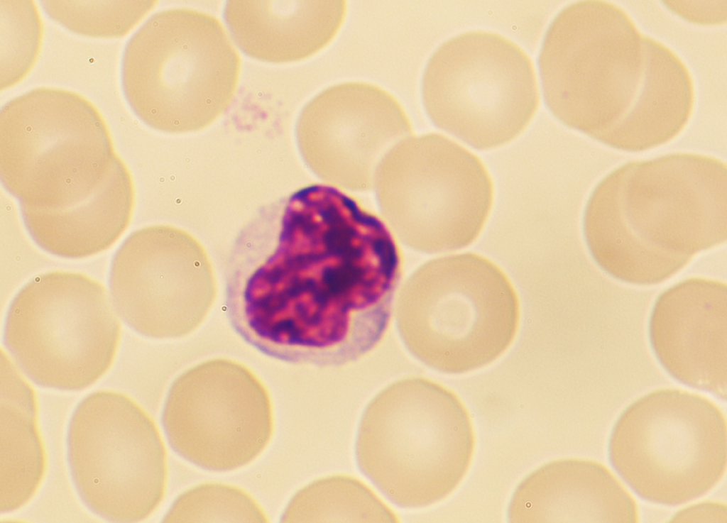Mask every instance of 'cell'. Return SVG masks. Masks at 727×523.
Returning a JSON list of instances; mask_svg holds the SVG:
<instances>
[{
	"instance_id": "6da1fadb",
	"label": "cell",
	"mask_w": 727,
	"mask_h": 523,
	"mask_svg": "<svg viewBox=\"0 0 727 523\" xmlns=\"http://www.w3.org/2000/svg\"><path fill=\"white\" fill-rule=\"evenodd\" d=\"M227 282L233 328L276 359L336 366L371 351L388 327L401 255L386 225L324 185L295 194L277 246Z\"/></svg>"
},
{
	"instance_id": "7a4b0ae2",
	"label": "cell",
	"mask_w": 727,
	"mask_h": 523,
	"mask_svg": "<svg viewBox=\"0 0 727 523\" xmlns=\"http://www.w3.org/2000/svg\"><path fill=\"white\" fill-rule=\"evenodd\" d=\"M583 230L607 274L633 285L661 283L726 242V164L691 153L625 163L594 187Z\"/></svg>"
},
{
	"instance_id": "3957f363",
	"label": "cell",
	"mask_w": 727,
	"mask_h": 523,
	"mask_svg": "<svg viewBox=\"0 0 727 523\" xmlns=\"http://www.w3.org/2000/svg\"><path fill=\"white\" fill-rule=\"evenodd\" d=\"M476 446L474 421L461 399L432 380L395 382L366 408L358 429V466L405 508L437 504L462 483Z\"/></svg>"
},
{
	"instance_id": "277c9868",
	"label": "cell",
	"mask_w": 727,
	"mask_h": 523,
	"mask_svg": "<svg viewBox=\"0 0 727 523\" xmlns=\"http://www.w3.org/2000/svg\"><path fill=\"white\" fill-rule=\"evenodd\" d=\"M650 39L612 2L581 1L563 9L539 57L550 111L567 127L611 148L643 87Z\"/></svg>"
},
{
	"instance_id": "5b68a950",
	"label": "cell",
	"mask_w": 727,
	"mask_h": 523,
	"mask_svg": "<svg viewBox=\"0 0 727 523\" xmlns=\"http://www.w3.org/2000/svg\"><path fill=\"white\" fill-rule=\"evenodd\" d=\"M240 69L239 52L217 18L175 8L153 15L130 39L122 84L131 108L148 126L195 131L228 110Z\"/></svg>"
},
{
	"instance_id": "8992f818",
	"label": "cell",
	"mask_w": 727,
	"mask_h": 523,
	"mask_svg": "<svg viewBox=\"0 0 727 523\" xmlns=\"http://www.w3.org/2000/svg\"><path fill=\"white\" fill-rule=\"evenodd\" d=\"M119 160L102 114L79 94L40 87L1 110V180L21 205L49 207L74 199Z\"/></svg>"
},
{
	"instance_id": "52a82bcc",
	"label": "cell",
	"mask_w": 727,
	"mask_h": 523,
	"mask_svg": "<svg viewBox=\"0 0 727 523\" xmlns=\"http://www.w3.org/2000/svg\"><path fill=\"white\" fill-rule=\"evenodd\" d=\"M726 426L725 414L711 400L677 388L656 390L621 414L611 434L609 458L645 500L685 503L724 477Z\"/></svg>"
},
{
	"instance_id": "ba28073f",
	"label": "cell",
	"mask_w": 727,
	"mask_h": 523,
	"mask_svg": "<svg viewBox=\"0 0 727 523\" xmlns=\"http://www.w3.org/2000/svg\"><path fill=\"white\" fill-rule=\"evenodd\" d=\"M103 285L80 272L53 271L13 299L4 342L16 364L43 387L85 389L114 360L121 326Z\"/></svg>"
},
{
	"instance_id": "9c48e42d",
	"label": "cell",
	"mask_w": 727,
	"mask_h": 523,
	"mask_svg": "<svg viewBox=\"0 0 727 523\" xmlns=\"http://www.w3.org/2000/svg\"><path fill=\"white\" fill-rule=\"evenodd\" d=\"M412 351L425 364L463 374L500 358L518 331L520 303L491 260L464 253L433 259L412 276Z\"/></svg>"
},
{
	"instance_id": "30bf717a",
	"label": "cell",
	"mask_w": 727,
	"mask_h": 523,
	"mask_svg": "<svg viewBox=\"0 0 727 523\" xmlns=\"http://www.w3.org/2000/svg\"><path fill=\"white\" fill-rule=\"evenodd\" d=\"M374 187L397 236L430 253L471 244L493 199L492 180L481 159L437 133L395 145L383 160Z\"/></svg>"
},
{
	"instance_id": "8fae6325",
	"label": "cell",
	"mask_w": 727,
	"mask_h": 523,
	"mask_svg": "<svg viewBox=\"0 0 727 523\" xmlns=\"http://www.w3.org/2000/svg\"><path fill=\"white\" fill-rule=\"evenodd\" d=\"M422 99L433 123L478 150L517 138L540 103L535 71L514 42L473 31L442 43L422 78Z\"/></svg>"
},
{
	"instance_id": "7c38bea8",
	"label": "cell",
	"mask_w": 727,
	"mask_h": 523,
	"mask_svg": "<svg viewBox=\"0 0 727 523\" xmlns=\"http://www.w3.org/2000/svg\"><path fill=\"white\" fill-rule=\"evenodd\" d=\"M67 453L78 494L104 519L142 521L163 501L165 443L151 415L124 393L98 390L79 403L68 427Z\"/></svg>"
},
{
	"instance_id": "4fadbf2b",
	"label": "cell",
	"mask_w": 727,
	"mask_h": 523,
	"mask_svg": "<svg viewBox=\"0 0 727 523\" xmlns=\"http://www.w3.org/2000/svg\"><path fill=\"white\" fill-rule=\"evenodd\" d=\"M163 424L171 447L184 459L207 470L227 472L262 454L273 436L275 418L259 378L241 363L217 359L175 380Z\"/></svg>"
},
{
	"instance_id": "5bb4252c",
	"label": "cell",
	"mask_w": 727,
	"mask_h": 523,
	"mask_svg": "<svg viewBox=\"0 0 727 523\" xmlns=\"http://www.w3.org/2000/svg\"><path fill=\"white\" fill-rule=\"evenodd\" d=\"M412 133L409 119L390 93L366 82L332 86L302 109L298 145L321 178L351 190L375 186L388 153Z\"/></svg>"
},
{
	"instance_id": "9a60e30c",
	"label": "cell",
	"mask_w": 727,
	"mask_h": 523,
	"mask_svg": "<svg viewBox=\"0 0 727 523\" xmlns=\"http://www.w3.org/2000/svg\"><path fill=\"white\" fill-rule=\"evenodd\" d=\"M175 236L164 226L131 233L111 266V297L121 318L151 338L185 335L209 309L214 284L202 255L177 264Z\"/></svg>"
},
{
	"instance_id": "2e32d148",
	"label": "cell",
	"mask_w": 727,
	"mask_h": 523,
	"mask_svg": "<svg viewBox=\"0 0 727 523\" xmlns=\"http://www.w3.org/2000/svg\"><path fill=\"white\" fill-rule=\"evenodd\" d=\"M649 335L653 352L669 375L726 401V283L691 277L667 289L652 308Z\"/></svg>"
},
{
	"instance_id": "e0dca14e",
	"label": "cell",
	"mask_w": 727,
	"mask_h": 523,
	"mask_svg": "<svg viewBox=\"0 0 727 523\" xmlns=\"http://www.w3.org/2000/svg\"><path fill=\"white\" fill-rule=\"evenodd\" d=\"M508 521L522 522H637V503L603 464L563 458L532 470L516 486Z\"/></svg>"
},
{
	"instance_id": "ac0fdd59",
	"label": "cell",
	"mask_w": 727,
	"mask_h": 523,
	"mask_svg": "<svg viewBox=\"0 0 727 523\" xmlns=\"http://www.w3.org/2000/svg\"><path fill=\"white\" fill-rule=\"evenodd\" d=\"M133 179L122 160L97 186L65 204L39 207L21 205L25 226L45 251L82 258L111 247L131 219Z\"/></svg>"
},
{
	"instance_id": "d6986e66",
	"label": "cell",
	"mask_w": 727,
	"mask_h": 523,
	"mask_svg": "<svg viewBox=\"0 0 727 523\" xmlns=\"http://www.w3.org/2000/svg\"><path fill=\"white\" fill-rule=\"evenodd\" d=\"M346 10L344 1H229L224 16L247 55L285 63L310 57L327 45Z\"/></svg>"
},
{
	"instance_id": "ffe728a7",
	"label": "cell",
	"mask_w": 727,
	"mask_h": 523,
	"mask_svg": "<svg viewBox=\"0 0 727 523\" xmlns=\"http://www.w3.org/2000/svg\"><path fill=\"white\" fill-rule=\"evenodd\" d=\"M0 511L14 512L33 497L47 458L34 390L7 354L1 356Z\"/></svg>"
},
{
	"instance_id": "44dd1931",
	"label": "cell",
	"mask_w": 727,
	"mask_h": 523,
	"mask_svg": "<svg viewBox=\"0 0 727 523\" xmlns=\"http://www.w3.org/2000/svg\"><path fill=\"white\" fill-rule=\"evenodd\" d=\"M695 92L691 73L669 47L651 38L643 87L612 148L641 152L666 144L689 121Z\"/></svg>"
},
{
	"instance_id": "7402d4cb",
	"label": "cell",
	"mask_w": 727,
	"mask_h": 523,
	"mask_svg": "<svg viewBox=\"0 0 727 523\" xmlns=\"http://www.w3.org/2000/svg\"><path fill=\"white\" fill-rule=\"evenodd\" d=\"M283 522H398L397 514L361 480L348 475L317 479L291 499Z\"/></svg>"
},
{
	"instance_id": "603a6c76",
	"label": "cell",
	"mask_w": 727,
	"mask_h": 523,
	"mask_svg": "<svg viewBox=\"0 0 727 523\" xmlns=\"http://www.w3.org/2000/svg\"><path fill=\"white\" fill-rule=\"evenodd\" d=\"M155 1H42L47 14L66 29L94 38H120L157 4Z\"/></svg>"
},
{
	"instance_id": "cb8c5ba5",
	"label": "cell",
	"mask_w": 727,
	"mask_h": 523,
	"mask_svg": "<svg viewBox=\"0 0 727 523\" xmlns=\"http://www.w3.org/2000/svg\"><path fill=\"white\" fill-rule=\"evenodd\" d=\"M165 522H268L258 502L244 490L229 484L206 483L178 496Z\"/></svg>"
},
{
	"instance_id": "d4e9b609",
	"label": "cell",
	"mask_w": 727,
	"mask_h": 523,
	"mask_svg": "<svg viewBox=\"0 0 727 523\" xmlns=\"http://www.w3.org/2000/svg\"><path fill=\"white\" fill-rule=\"evenodd\" d=\"M0 88L14 86L33 67L40 50L43 27L33 1H0Z\"/></svg>"
},
{
	"instance_id": "484cf974",
	"label": "cell",
	"mask_w": 727,
	"mask_h": 523,
	"mask_svg": "<svg viewBox=\"0 0 727 523\" xmlns=\"http://www.w3.org/2000/svg\"><path fill=\"white\" fill-rule=\"evenodd\" d=\"M718 2H708L706 6H695L694 2L666 1L667 6L682 18L702 25H717L726 22V5Z\"/></svg>"
},
{
	"instance_id": "4316f807",
	"label": "cell",
	"mask_w": 727,
	"mask_h": 523,
	"mask_svg": "<svg viewBox=\"0 0 727 523\" xmlns=\"http://www.w3.org/2000/svg\"><path fill=\"white\" fill-rule=\"evenodd\" d=\"M670 522L726 523V504L719 501L694 503L679 510Z\"/></svg>"
}]
</instances>
